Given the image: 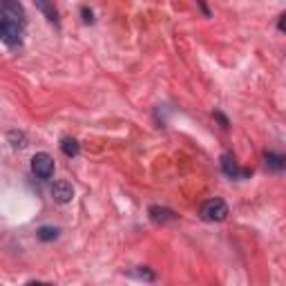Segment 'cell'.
Instances as JSON below:
<instances>
[{"label": "cell", "mask_w": 286, "mask_h": 286, "mask_svg": "<svg viewBox=\"0 0 286 286\" xmlns=\"http://www.w3.org/2000/svg\"><path fill=\"white\" fill-rule=\"evenodd\" d=\"M20 36H22V29H20L18 20L9 18L5 11H0V41L5 45H9V47H18Z\"/></svg>", "instance_id": "1"}, {"label": "cell", "mask_w": 286, "mask_h": 286, "mask_svg": "<svg viewBox=\"0 0 286 286\" xmlns=\"http://www.w3.org/2000/svg\"><path fill=\"white\" fill-rule=\"evenodd\" d=\"M228 217V206L224 199H208L201 206V219L204 221H224Z\"/></svg>", "instance_id": "2"}, {"label": "cell", "mask_w": 286, "mask_h": 286, "mask_svg": "<svg viewBox=\"0 0 286 286\" xmlns=\"http://www.w3.org/2000/svg\"><path fill=\"white\" fill-rule=\"evenodd\" d=\"M31 170H34V175H36V177L49 179V177L54 175V159H52V156H49L47 152L34 154V159H31Z\"/></svg>", "instance_id": "3"}, {"label": "cell", "mask_w": 286, "mask_h": 286, "mask_svg": "<svg viewBox=\"0 0 286 286\" xmlns=\"http://www.w3.org/2000/svg\"><path fill=\"white\" fill-rule=\"evenodd\" d=\"M221 170L224 175H226L228 179H246L250 177V170H242V168L237 166V161H235L233 154H221Z\"/></svg>", "instance_id": "4"}, {"label": "cell", "mask_w": 286, "mask_h": 286, "mask_svg": "<svg viewBox=\"0 0 286 286\" xmlns=\"http://www.w3.org/2000/svg\"><path fill=\"white\" fill-rule=\"evenodd\" d=\"M52 197H54V201H58V204H70V201L74 199V188H72V183L65 181V179H60V181H54V186H52Z\"/></svg>", "instance_id": "5"}, {"label": "cell", "mask_w": 286, "mask_h": 286, "mask_svg": "<svg viewBox=\"0 0 286 286\" xmlns=\"http://www.w3.org/2000/svg\"><path fill=\"white\" fill-rule=\"evenodd\" d=\"M150 219L156 221V224H166V221H175L177 215L168 208H161V206H150Z\"/></svg>", "instance_id": "6"}, {"label": "cell", "mask_w": 286, "mask_h": 286, "mask_svg": "<svg viewBox=\"0 0 286 286\" xmlns=\"http://www.w3.org/2000/svg\"><path fill=\"white\" fill-rule=\"evenodd\" d=\"M3 7H5V14H11V18H18L20 22L25 20V9L18 0H3Z\"/></svg>", "instance_id": "7"}, {"label": "cell", "mask_w": 286, "mask_h": 286, "mask_svg": "<svg viewBox=\"0 0 286 286\" xmlns=\"http://www.w3.org/2000/svg\"><path fill=\"white\" fill-rule=\"evenodd\" d=\"M264 161H266V168H268V170H273V172H282L284 166H286L284 156L282 154H275V152H266L264 154Z\"/></svg>", "instance_id": "8"}, {"label": "cell", "mask_w": 286, "mask_h": 286, "mask_svg": "<svg viewBox=\"0 0 286 286\" xmlns=\"http://www.w3.org/2000/svg\"><path fill=\"white\" fill-rule=\"evenodd\" d=\"M58 228L56 226H41L36 231V237L41 239V242H54V239H58Z\"/></svg>", "instance_id": "9"}, {"label": "cell", "mask_w": 286, "mask_h": 286, "mask_svg": "<svg viewBox=\"0 0 286 286\" xmlns=\"http://www.w3.org/2000/svg\"><path fill=\"white\" fill-rule=\"evenodd\" d=\"M36 7L45 14V18H47L49 22H56L58 20V14H56V9H54V5L49 3V0H36Z\"/></svg>", "instance_id": "10"}, {"label": "cell", "mask_w": 286, "mask_h": 286, "mask_svg": "<svg viewBox=\"0 0 286 286\" xmlns=\"http://www.w3.org/2000/svg\"><path fill=\"white\" fill-rule=\"evenodd\" d=\"M60 150H63V154L65 156H76L78 152H81V145H78V141L76 139H63V141H60Z\"/></svg>", "instance_id": "11"}, {"label": "cell", "mask_w": 286, "mask_h": 286, "mask_svg": "<svg viewBox=\"0 0 286 286\" xmlns=\"http://www.w3.org/2000/svg\"><path fill=\"white\" fill-rule=\"evenodd\" d=\"M9 141H11V145H14V148H25L27 145V139H25V134L22 132H9Z\"/></svg>", "instance_id": "12"}, {"label": "cell", "mask_w": 286, "mask_h": 286, "mask_svg": "<svg viewBox=\"0 0 286 286\" xmlns=\"http://www.w3.org/2000/svg\"><path fill=\"white\" fill-rule=\"evenodd\" d=\"M137 277H141V279H148V282H152V279H154V273H150L148 268H141V271H137Z\"/></svg>", "instance_id": "13"}, {"label": "cell", "mask_w": 286, "mask_h": 286, "mask_svg": "<svg viewBox=\"0 0 286 286\" xmlns=\"http://www.w3.org/2000/svg\"><path fill=\"white\" fill-rule=\"evenodd\" d=\"M215 119L221 123V128H228V119H226V116L221 114V112H215Z\"/></svg>", "instance_id": "14"}, {"label": "cell", "mask_w": 286, "mask_h": 286, "mask_svg": "<svg viewBox=\"0 0 286 286\" xmlns=\"http://www.w3.org/2000/svg\"><path fill=\"white\" fill-rule=\"evenodd\" d=\"M83 20H85V22H92L94 18H92V11H89L87 7H83Z\"/></svg>", "instance_id": "15"}, {"label": "cell", "mask_w": 286, "mask_h": 286, "mask_svg": "<svg viewBox=\"0 0 286 286\" xmlns=\"http://www.w3.org/2000/svg\"><path fill=\"white\" fill-rule=\"evenodd\" d=\"M277 27H279V31H284V16H279V22H277Z\"/></svg>", "instance_id": "16"}]
</instances>
